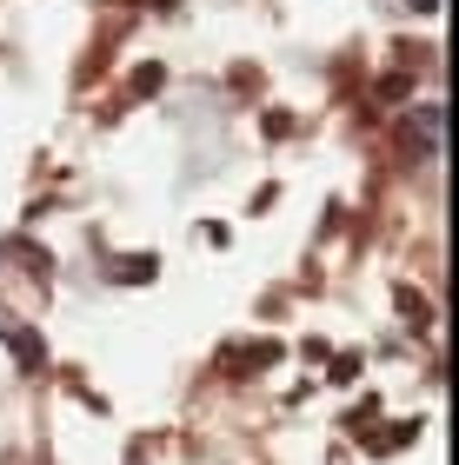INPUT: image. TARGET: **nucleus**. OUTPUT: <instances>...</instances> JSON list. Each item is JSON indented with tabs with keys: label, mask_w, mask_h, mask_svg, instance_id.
<instances>
[{
	"label": "nucleus",
	"mask_w": 459,
	"mask_h": 465,
	"mask_svg": "<svg viewBox=\"0 0 459 465\" xmlns=\"http://www.w3.org/2000/svg\"><path fill=\"white\" fill-rule=\"evenodd\" d=\"M413 439H420V419H400V426H393V432H366V452H400V446H413Z\"/></svg>",
	"instance_id": "3"
},
{
	"label": "nucleus",
	"mask_w": 459,
	"mask_h": 465,
	"mask_svg": "<svg viewBox=\"0 0 459 465\" xmlns=\"http://www.w3.org/2000/svg\"><path fill=\"white\" fill-rule=\"evenodd\" d=\"M333 379H340V386H346V379H360V352H340V359H333Z\"/></svg>",
	"instance_id": "10"
},
{
	"label": "nucleus",
	"mask_w": 459,
	"mask_h": 465,
	"mask_svg": "<svg viewBox=\"0 0 459 465\" xmlns=\"http://www.w3.org/2000/svg\"><path fill=\"white\" fill-rule=\"evenodd\" d=\"M294 126H300V120L286 114V107H266V114H260V134H266V140H286Z\"/></svg>",
	"instance_id": "7"
},
{
	"label": "nucleus",
	"mask_w": 459,
	"mask_h": 465,
	"mask_svg": "<svg viewBox=\"0 0 459 465\" xmlns=\"http://www.w3.org/2000/svg\"><path fill=\"white\" fill-rule=\"evenodd\" d=\"M393 300H400V312H406V326H433V306L420 300L413 286H393Z\"/></svg>",
	"instance_id": "5"
},
{
	"label": "nucleus",
	"mask_w": 459,
	"mask_h": 465,
	"mask_svg": "<svg viewBox=\"0 0 459 465\" xmlns=\"http://www.w3.org/2000/svg\"><path fill=\"white\" fill-rule=\"evenodd\" d=\"M140 7H160V14H174V7H180V0H140Z\"/></svg>",
	"instance_id": "13"
},
{
	"label": "nucleus",
	"mask_w": 459,
	"mask_h": 465,
	"mask_svg": "<svg viewBox=\"0 0 459 465\" xmlns=\"http://www.w3.org/2000/svg\"><path fill=\"white\" fill-rule=\"evenodd\" d=\"M160 87H166V67H160V60L134 67V100H147V94H160Z\"/></svg>",
	"instance_id": "6"
},
{
	"label": "nucleus",
	"mask_w": 459,
	"mask_h": 465,
	"mask_svg": "<svg viewBox=\"0 0 459 465\" xmlns=\"http://www.w3.org/2000/svg\"><path fill=\"white\" fill-rule=\"evenodd\" d=\"M373 419H380V399L366 392V406H360V412L346 419V432H353V439H366V432H373Z\"/></svg>",
	"instance_id": "9"
},
{
	"label": "nucleus",
	"mask_w": 459,
	"mask_h": 465,
	"mask_svg": "<svg viewBox=\"0 0 459 465\" xmlns=\"http://www.w3.org/2000/svg\"><path fill=\"white\" fill-rule=\"evenodd\" d=\"M154 272H160V260H154V252H127V260L114 266V280H120V286H147Z\"/></svg>",
	"instance_id": "4"
},
{
	"label": "nucleus",
	"mask_w": 459,
	"mask_h": 465,
	"mask_svg": "<svg viewBox=\"0 0 459 465\" xmlns=\"http://www.w3.org/2000/svg\"><path fill=\"white\" fill-rule=\"evenodd\" d=\"M234 87H240V94H254V87H260V67H246V60H240V67H234Z\"/></svg>",
	"instance_id": "11"
},
{
	"label": "nucleus",
	"mask_w": 459,
	"mask_h": 465,
	"mask_svg": "<svg viewBox=\"0 0 459 465\" xmlns=\"http://www.w3.org/2000/svg\"><path fill=\"white\" fill-rule=\"evenodd\" d=\"M280 359H286L280 340H246V346H226V352H220V372L246 379V372H260V366H280Z\"/></svg>",
	"instance_id": "1"
},
{
	"label": "nucleus",
	"mask_w": 459,
	"mask_h": 465,
	"mask_svg": "<svg viewBox=\"0 0 459 465\" xmlns=\"http://www.w3.org/2000/svg\"><path fill=\"white\" fill-rule=\"evenodd\" d=\"M406 7H413V14H440V0H406Z\"/></svg>",
	"instance_id": "12"
},
{
	"label": "nucleus",
	"mask_w": 459,
	"mask_h": 465,
	"mask_svg": "<svg viewBox=\"0 0 459 465\" xmlns=\"http://www.w3.org/2000/svg\"><path fill=\"white\" fill-rule=\"evenodd\" d=\"M373 100H413V80H406V74H380V87H373Z\"/></svg>",
	"instance_id": "8"
},
{
	"label": "nucleus",
	"mask_w": 459,
	"mask_h": 465,
	"mask_svg": "<svg viewBox=\"0 0 459 465\" xmlns=\"http://www.w3.org/2000/svg\"><path fill=\"white\" fill-rule=\"evenodd\" d=\"M14 359H20V372H47V340H40L34 326H20L14 332Z\"/></svg>",
	"instance_id": "2"
}]
</instances>
